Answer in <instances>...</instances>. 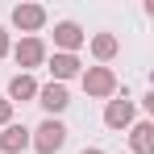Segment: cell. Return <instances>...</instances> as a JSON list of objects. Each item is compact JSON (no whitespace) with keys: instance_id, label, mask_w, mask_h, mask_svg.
<instances>
[{"instance_id":"obj_1","label":"cell","mask_w":154,"mask_h":154,"mask_svg":"<svg viewBox=\"0 0 154 154\" xmlns=\"http://www.w3.org/2000/svg\"><path fill=\"white\" fill-rule=\"evenodd\" d=\"M67 133H71V129L63 125L58 117H46L38 129H29V150L33 154H58L67 146Z\"/></svg>"},{"instance_id":"obj_2","label":"cell","mask_w":154,"mask_h":154,"mask_svg":"<svg viewBox=\"0 0 154 154\" xmlns=\"http://www.w3.org/2000/svg\"><path fill=\"white\" fill-rule=\"evenodd\" d=\"M79 83L92 100H112L117 96V71L112 67H83L79 71Z\"/></svg>"},{"instance_id":"obj_3","label":"cell","mask_w":154,"mask_h":154,"mask_svg":"<svg viewBox=\"0 0 154 154\" xmlns=\"http://www.w3.org/2000/svg\"><path fill=\"white\" fill-rule=\"evenodd\" d=\"M8 54H13V63L21 67V75H29L33 67H42V63H46V42H42V38H21Z\"/></svg>"},{"instance_id":"obj_4","label":"cell","mask_w":154,"mask_h":154,"mask_svg":"<svg viewBox=\"0 0 154 154\" xmlns=\"http://www.w3.org/2000/svg\"><path fill=\"white\" fill-rule=\"evenodd\" d=\"M133 121H137V104L129 100V96L104 100V125H108V129H117V133H121V129H129Z\"/></svg>"},{"instance_id":"obj_5","label":"cell","mask_w":154,"mask_h":154,"mask_svg":"<svg viewBox=\"0 0 154 154\" xmlns=\"http://www.w3.org/2000/svg\"><path fill=\"white\" fill-rule=\"evenodd\" d=\"M88 42V33L79 21H58L54 25V54H79V46Z\"/></svg>"},{"instance_id":"obj_6","label":"cell","mask_w":154,"mask_h":154,"mask_svg":"<svg viewBox=\"0 0 154 154\" xmlns=\"http://www.w3.org/2000/svg\"><path fill=\"white\" fill-rule=\"evenodd\" d=\"M38 104L46 108V117H58V112H67V104H71V92H67V83H38Z\"/></svg>"},{"instance_id":"obj_7","label":"cell","mask_w":154,"mask_h":154,"mask_svg":"<svg viewBox=\"0 0 154 154\" xmlns=\"http://www.w3.org/2000/svg\"><path fill=\"white\" fill-rule=\"evenodd\" d=\"M46 71H50V83H67V79H75L83 71V63H79V54H46V63H42Z\"/></svg>"},{"instance_id":"obj_8","label":"cell","mask_w":154,"mask_h":154,"mask_svg":"<svg viewBox=\"0 0 154 154\" xmlns=\"http://www.w3.org/2000/svg\"><path fill=\"white\" fill-rule=\"evenodd\" d=\"M13 25L21 29L25 38H38V29L46 25V8L42 4H17L13 8Z\"/></svg>"},{"instance_id":"obj_9","label":"cell","mask_w":154,"mask_h":154,"mask_svg":"<svg viewBox=\"0 0 154 154\" xmlns=\"http://www.w3.org/2000/svg\"><path fill=\"white\" fill-rule=\"evenodd\" d=\"M4 100L13 104V108H17V104L38 100V79H33V75H21V71H17V75L8 79V92H4Z\"/></svg>"},{"instance_id":"obj_10","label":"cell","mask_w":154,"mask_h":154,"mask_svg":"<svg viewBox=\"0 0 154 154\" xmlns=\"http://www.w3.org/2000/svg\"><path fill=\"white\" fill-rule=\"evenodd\" d=\"M92 58H96V67H108L117 54H121V38L117 33H92Z\"/></svg>"},{"instance_id":"obj_11","label":"cell","mask_w":154,"mask_h":154,"mask_svg":"<svg viewBox=\"0 0 154 154\" xmlns=\"http://www.w3.org/2000/svg\"><path fill=\"white\" fill-rule=\"evenodd\" d=\"M21 150H29V129L17 125V121H8L0 129V154H21Z\"/></svg>"},{"instance_id":"obj_12","label":"cell","mask_w":154,"mask_h":154,"mask_svg":"<svg viewBox=\"0 0 154 154\" xmlns=\"http://www.w3.org/2000/svg\"><path fill=\"white\" fill-rule=\"evenodd\" d=\"M129 150L133 154H154V121H133L129 125Z\"/></svg>"},{"instance_id":"obj_13","label":"cell","mask_w":154,"mask_h":154,"mask_svg":"<svg viewBox=\"0 0 154 154\" xmlns=\"http://www.w3.org/2000/svg\"><path fill=\"white\" fill-rule=\"evenodd\" d=\"M8 121H13V104H8V100H4V96H0V129L8 125Z\"/></svg>"},{"instance_id":"obj_14","label":"cell","mask_w":154,"mask_h":154,"mask_svg":"<svg viewBox=\"0 0 154 154\" xmlns=\"http://www.w3.org/2000/svg\"><path fill=\"white\" fill-rule=\"evenodd\" d=\"M8 50H13V42H8V29H0V58H4Z\"/></svg>"},{"instance_id":"obj_15","label":"cell","mask_w":154,"mask_h":154,"mask_svg":"<svg viewBox=\"0 0 154 154\" xmlns=\"http://www.w3.org/2000/svg\"><path fill=\"white\" fill-rule=\"evenodd\" d=\"M79 154H104V150H100V146H88V150H79Z\"/></svg>"}]
</instances>
